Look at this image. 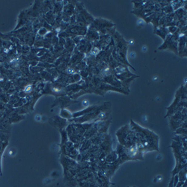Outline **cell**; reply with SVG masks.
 <instances>
[{
  "label": "cell",
  "mask_w": 187,
  "mask_h": 187,
  "mask_svg": "<svg viewBox=\"0 0 187 187\" xmlns=\"http://www.w3.org/2000/svg\"><path fill=\"white\" fill-rule=\"evenodd\" d=\"M182 187H186V182H185V183H183V186H182Z\"/></svg>",
  "instance_id": "obj_7"
},
{
  "label": "cell",
  "mask_w": 187,
  "mask_h": 187,
  "mask_svg": "<svg viewBox=\"0 0 187 187\" xmlns=\"http://www.w3.org/2000/svg\"><path fill=\"white\" fill-rule=\"evenodd\" d=\"M130 127L135 135L137 149L142 153L159 150V136L156 134L150 129L140 127L133 121H131Z\"/></svg>",
  "instance_id": "obj_1"
},
{
  "label": "cell",
  "mask_w": 187,
  "mask_h": 187,
  "mask_svg": "<svg viewBox=\"0 0 187 187\" xmlns=\"http://www.w3.org/2000/svg\"><path fill=\"white\" fill-rule=\"evenodd\" d=\"M116 153L118 159L115 163L119 165L124 163L127 160H142L143 153L137 148H127L119 144L117 147Z\"/></svg>",
  "instance_id": "obj_2"
},
{
  "label": "cell",
  "mask_w": 187,
  "mask_h": 187,
  "mask_svg": "<svg viewBox=\"0 0 187 187\" xmlns=\"http://www.w3.org/2000/svg\"><path fill=\"white\" fill-rule=\"evenodd\" d=\"M61 116L63 118H65V119L68 120H70L73 118V114H71L69 111L65 109H62V111H61Z\"/></svg>",
  "instance_id": "obj_5"
},
{
  "label": "cell",
  "mask_w": 187,
  "mask_h": 187,
  "mask_svg": "<svg viewBox=\"0 0 187 187\" xmlns=\"http://www.w3.org/2000/svg\"><path fill=\"white\" fill-rule=\"evenodd\" d=\"M168 187H175V186H174V183H173V177H172V179L170 180V182H169V186Z\"/></svg>",
  "instance_id": "obj_6"
},
{
  "label": "cell",
  "mask_w": 187,
  "mask_h": 187,
  "mask_svg": "<svg viewBox=\"0 0 187 187\" xmlns=\"http://www.w3.org/2000/svg\"><path fill=\"white\" fill-rule=\"evenodd\" d=\"M116 135L121 145L127 148H137L135 135L129 125H125L118 129Z\"/></svg>",
  "instance_id": "obj_3"
},
{
  "label": "cell",
  "mask_w": 187,
  "mask_h": 187,
  "mask_svg": "<svg viewBox=\"0 0 187 187\" xmlns=\"http://www.w3.org/2000/svg\"><path fill=\"white\" fill-rule=\"evenodd\" d=\"M177 174H178L177 175H178L179 181L181 182L186 181V167H185L184 169L180 170Z\"/></svg>",
  "instance_id": "obj_4"
}]
</instances>
